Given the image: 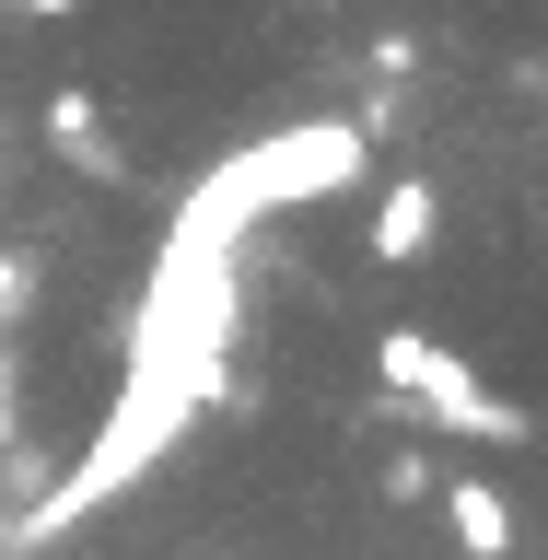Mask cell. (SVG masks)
<instances>
[{
    "label": "cell",
    "mask_w": 548,
    "mask_h": 560,
    "mask_svg": "<svg viewBox=\"0 0 548 560\" xmlns=\"http://www.w3.org/2000/svg\"><path fill=\"white\" fill-rule=\"evenodd\" d=\"M374 374H385V397H409L420 420H444V432H467V444H525V432H537V420H525L514 397H490L432 327H385V339H374Z\"/></svg>",
    "instance_id": "1"
},
{
    "label": "cell",
    "mask_w": 548,
    "mask_h": 560,
    "mask_svg": "<svg viewBox=\"0 0 548 560\" xmlns=\"http://www.w3.org/2000/svg\"><path fill=\"white\" fill-rule=\"evenodd\" d=\"M432 234H444V199H432L420 175L374 187V222H362V245H374L385 269H420V257H432Z\"/></svg>",
    "instance_id": "2"
},
{
    "label": "cell",
    "mask_w": 548,
    "mask_h": 560,
    "mask_svg": "<svg viewBox=\"0 0 548 560\" xmlns=\"http://www.w3.org/2000/svg\"><path fill=\"white\" fill-rule=\"evenodd\" d=\"M432 502H444V525H455V549H467V560H514V502H502L490 479H444Z\"/></svg>",
    "instance_id": "3"
},
{
    "label": "cell",
    "mask_w": 548,
    "mask_h": 560,
    "mask_svg": "<svg viewBox=\"0 0 548 560\" xmlns=\"http://www.w3.org/2000/svg\"><path fill=\"white\" fill-rule=\"evenodd\" d=\"M385 502H397V514H409V502H432V490H444V467H432V455H420V444H397V455H385Z\"/></svg>",
    "instance_id": "4"
},
{
    "label": "cell",
    "mask_w": 548,
    "mask_h": 560,
    "mask_svg": "<svg viewBox=\"0 0 548 560\" xmlns=\"http://www.w3.org/2000/svg\"><path fill=\"white\" fill-rule=\"evenodd\" d=\"M0 12H35V24H59V12H82V0H0Z\"/></svg>",
    "instance_id": "5"
}]
</instances>
